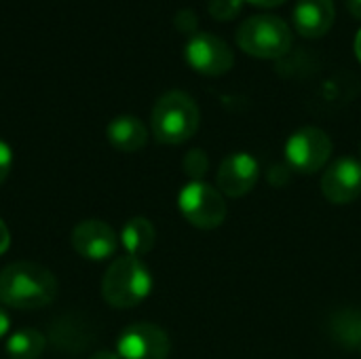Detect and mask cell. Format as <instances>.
Masks as SVG:
<instances>
[{"instance_id":"3957f363","label":"cell","mask_w":361,"mask_h":359,"mask_svg":"<svg viewBox=\"0 0 361 359\" xmlns=\"http://www.w3.org/2000/svg\"><path fill=\"white\" fill-rule=\"evenodd\" d=\"M152 292L150 269L135 256H121L110 262L102 277V296L114 309H133Z\"/></svg>"},{"instance_id":"8fae6325","label":"cell","mask_w":361,"mask_h":359,"mask_svg":"<svg viewBox=\"0 0 361 359\" xmlns=\"http://www.w3.org/2000/svg\"><path fill=\"white\" fill-rule=\"evenodd\" d=\"M260 178V165L250 152H233L226 159H222L216 176L218 190L231 199L245 197L252 193Z\"/></svg>"},{"instance_id":"4fadbf2b","label":"cell","mask_w":361,"mask_h":359,"mask_svg":"<svg viewBox=\"0 0 361 359\" xmlns=\"http://www.w3.org/2000/svg\"><path fill=\"white\" fill-rule=\"evenodd\" d=\"M106 135H108L110 146L121 152H137L148 142L146 125L137 116H131V114H121L112 118L108 123Z\"/></svg>"},{"instance_id":"ffe728a7","label":"cell","mask_w":361,"mask_h":359,"mask_svg":"<svg viewBox=\"0 0 361 359\" xmlns=\"http://www.w3.org/2000/svg\"><path fill=\"white\" fill-rule=\"evenodd\" d=\"M11 167H13V150H11V146L0 138V184L8 178Z\"/></svg>"},{"instance_id":"e0dca14e","label":"cell","mask_w":361,"mask_h":359,"mask_svg":"<svg viewBox=\"0 0 361 359\" xmlns=\"http://www.w3.org/2000/svg\"><path fill=\"white\" fill-rule=\"evenodd\" d=\"M182 167L190 182H203L205 174L209 171V157L203 148H192L184 154Z\"/></svg>"},{"instance_id":"cb8c5ba5","label":"cell","mask_w":361,"mask_h":359,"mask_svg":"<svg viewBox=\"0 0 361 359\" xmlns=\"http://www.w3.org/2000/svg\"><path fill=\"white\" fill-rule=\"evenodd\" d=\"M243 2L256 6V8H275V6H281L288 0H243Z\"/></svg>"},{"instance_id":"ba28073f","label":"cell","mask_w":361,"mask_h":359,"mask_svg":"<svg viewBox=\"0 0 361 359\" xmlns=\"http://www.w3.org/2000/svg\"><path fill=\"white\" fill-rule=\"evenodd\" d=\"M116 353L121 359H167L171 353V341L163 328L137 322L118 334Z\"/></svg>"},{"instance_id":"2e32d148","label":"cell","mask_w":361,"mask_h":359,"mask_svg":"<svg viewBox=\"0 0 361 359\" xmlns=\"http://www.w3.org/2000/svg\"><path fill=\"white\" fill-rule=\"evenodd\" d=\"M4 349L11 359H38L47 349V336L34 328H21L8 334Z\"/></svg>"},{"instance_id":"6da1fadb","label":"cell","mask_w":361,"mask_h":359,"mask_svg":"<svg viewBox=\"0 0 361 359\" xmlns=\"http://www.w3.org/2000/svg\"><path fill=\"white\" fill-rule=\"evenodd\" d=\"M57 296L55 275L30 260L11 262L0 271V303L19 311L49 307Z\"/></svg>"},{"instance_id":"5b68a950","label":"cell","mask_w":361,"mask_h":359,"mask_svg":"<svg viewBox=\"0 0 361 359\" xmlns=\"http://www.w3.org/2000/svg\"><path fill=\"white\" fill-rule=\"evenodd\" d=\"M178 207L186 222L201 231L218 229L228 214L224 195L205 182H188L178 195Z\"/></svg>"},{"instance_id":"d4e9b609","label":"cell","mask_w":361,"mask_h":359,"mask_svg":"<svg viewBox=\"0 0 361 359\" xmlns=\"http://www.w3.org/2000/svg\"><path fill=\"white\" fill-rule=\"evenodd\" d=\"M347 8L355 19H361V0H347Z\"/></svg>"},{"instance_id":"4316f807","label":"cell","mask_w":361,"mask_h":359,"mask_svg":"<svg viewBox=\"0 0 361 359\" xmlns=\"http://www.w3.org/2000/svg\"><path fill=\"white\" fill-rule=\"evenodd\" d=\"M353 49H355V57L361 63V30L355 34V42H353Z\"/></svg>"},{"instance_id":"8992f818","label":"cell","mask_w":361,"mask_h":359,"mask_svg":"<svg viewBox=\"0 0 361 359\" xmlns=\"http://www.w3.org/2000/svg\"><path fill=\"white\" fill-rule=\"evenodd\" d=\"M332 140L319 127H302L286 142V161L292 171L315 174L324 169L332 157Z\"/></svg>"},{"instance_id":"30bf717a","label":"cell","mask_w":361,"mask_h":359,"mask_svg":"<svg viewBox=\"0 0 361 359\" xmlns=\"http://www.w3.org/2000/svg\"><path fill=\"white\" fill-rule=\"evenodd\" d=\"M322 193L334 205H347L361 197V161L341 157L322 176Z\"/></svg>"},{"instance_id":"9a60e30c","label":"cell","mask_w":361,"mask_h":359,"mask_svg":"<svg viewBox=\"0 0 361 359\" xmlns=\"http://www.w3.org/2000/svg\"><path fill=\"white\" fill-rule=\"evenodd\" d=\"M328 332L332 341L343 349H360L361 347V313L357 309H341L332 313Z\"/></svg>"},{"instance_id":"7c38bea8","label":"cell","mask_w":361,"mask_h":359,"mask_svg":"<svg viewBox=\"0 0 361 359\" xmlns=\"http://www.w3.org/2000/svg\"><path fill=\"white\" fill-rule=\"evenodd\" d=\"M294 28L305 38H322L336 19L334 0H298L292 13Z\"/></svg>"},{"instance_id":"52a82bcc","label":"cell","mask_w":361,"mask_h":359,"mask_svg":"<svg viewBox=\"0 0 361 359\" xmlns=\"http://www.w3.org/2000/svg\"><path fill=\"white\" fill-rule=\"evenodd\" d=\"M184 59L195 72L212 78L226 74L235 66L233 49L226 44V40L209 32H197L188 38L184 47Z\"/></svg>"},{"instance_id":"5bb4252c","label":"cell","mask_w":361,"mask_h":359,"mask_svg":"<svg viewBox=\"0 0 361 359\" xmlns=\"http://www.w3.org/2000/svg\"><path fill=\"white\" fill-rule=\"evenodd\" d=\"M118 239H121V245L127 250L129 256L140 258V256H146L154 248L157 231H154V224L148 218L135 216V218L125 222Z\"/></svg>"},{"instance_id":"83f0119b","label":"cell","mask_w":361,"mask_h":359,"mask_svg":"<svg viewBox=\"0 0 361 359\" xmlns=\"http://www.w3.org/2000/svg\"><path fill=\"white\" fill-rule=\"evenodd\" d=\"M360 353H361V347H360Z\"/></svg>"},{"instance_id":"484cf974","label":"cell","mask_w":361,"mask_h":359,"mask_svg":"<svg viewBox=\"0 0 361 359\" xmlns=\"http://www.w3.org/2000/svg\"><path fill=\"white\" fill-rule=\"evenodd\" d=\"M89 359H121V358H118V353H114V351H97V353H93Z\"/></svg>"},{"instance_id":"7402d4cb","label":"cell","mask_w":361,"mask_h":359,"mask_svg":"<svg viewBox=\"0 0 361 359\" xmlns=\"http://www.w3.org/2000/svg\"><path fill=\"white\" fill-rule=\"evenodd\" d=\"M277 171H286V174H288L286 178H290L292 167H290V165H286V167H273V169H271V174H269V180H271V184H273V186H275V184H277V186H286V184H288V180H277ZM279 176H281V174H279Z\"/></svg>"},{"instance_id":"277c9868","label":"cell","mask_w":361,"mask_h":359,"mask_svg":"<svg viewBox=\"0 0 361 359\" xmlns=\"http://www.w3.org/2000/svg\"><path fill=\"white\" fill-rule=\"evenodd\" d=\"M237 44L252 57L279 59L292 49V30L281 17L260 13L239 25Z\"/></svg>"},{"instance_id":"ac0fdd59","label":"cell","mask_w":361,"mask_h":359,"mask_svg":"<svg viewBox=\"0 0 361 359\" xmlns=\"http://www.w3.org/2000/svg\"><path fill=\"white\" fill-rule=\"evenodd\" d=\"M243 0H209L207 11L216 21H231L241 13Z\"/></svg>"},{"instance_id":"44dd1931","label":"cell","mask_w":361,"mask_h":359,"mask_svg":"<svg viewBox=\"0 0 361 359\" xmlns=\"http://www.w3.org/2000/svg\"><path fill=\"white\" fill-rule=\"evenodd\" d=\"M11 248V233H8V226L4 224V220L0 218V256L6 254Z\"/></svg>"},{"instance_id":"7a4b0ae2","label":"cell","mask_w":361,"mask_h":359,"mask_svg":"<svg viewBox=\"0 0 361 359\" xmlns=\"http://www.w3.org/2000/svg\"><path fill=\"white\" fill-rule=\"evenodd\" d=\"M201 123V112L197 102L180 89L163 93L150 116V129L159 144L167 146H180L188 142Z\"/></svg>"},{"instance_id":"d6986e66","label":"cell","mask_w":361,"mask_h":359,"mask_svg":"<svg viewBox=\"0 0 361 359\" xmlns=\"http://www.w3.org/2000/svg\"><path fill=\"white\" fill-rule=\"evenodd\" d=\"M173 23L180 32H188V34H197V15L190 8H182L178 11V15L173 17Z\"/></svg>"},{"instance_id":"f1b7e54d","label":"cell","mask_w":361,"mask_h":359,"mask_svg":"<svg viewBox=\"0 0 361 359\" xmlns=\"http://www.w3.org/2000/svg\"><path fill=\"white\" fill-rule=\"evenodd\" d=\"M360 150H361V146H360Z\"/></svg>"},{"instance_id":"603a6c76","label":"cell","mask_w":361,"mask_h":359,"mask_svg":"<svg viewBox=\"0 0 361 359\" xmlns=\"http://www.w3.org/2000/svg\"><path fill=\"white\" fill-rule=\"evenodd\" d=\"M8 330H11V317H8L6 309L0 307V341L8 336Z\"/></svg>"},{"instance_id":"9c48e42d","label":"cell","mask_w":361,"mask_h":359,"mask_svg":"<svg viewBox=\"0 0 361 359\" xmlns=\"http://www.w3.org/2000/svg\"><path fill=\"white\" fill-rule=\"evenodd\" d=\"M70 241H72V248L78 256L93 260V262H102V260L112 258L118 250V243H121L116 231L104 220L78 222L72 231Z\"/></svg>"}]
</instances>
